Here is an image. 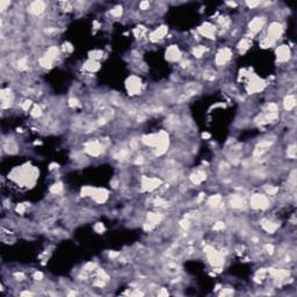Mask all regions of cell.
Instances as JSON below:
<instances>
[{
  "label": "cell",
  "mask_w": 297,
  "mask_h": 297,
  "mask_svg": "<svg viewBox=\"0 0 297 297\" xmlns=\"http://www.w3.org/2000/svg\"><path fill=\"white\" fill-rule=\"evenodd\" d=\"M275 42L276 41H274V40H272L270 37H265L263 40L261 41V48H270V47H273L274 44H275Z\"/></svg>",
  "instance_id": "83f0119b"
},
{
  "label": "cell",
  "mask_w": 297,
  "mask_h": 297,
  "mask_svg": "<svg viewBox=\"0 0 297 297\" xmlns=\"http://www.w3.org/2000/svg\"><path fill=\"white\" fill-rule=\"evenodd\" d=\"M167 31H168V29H167L166 26H160L159 28H157L154 31H152L151 33V35H150V41L157 42V41H159V40H161V38H164V37L166 36Z\"/></svg>",
  "instance_id": "9a60e30c"
},
{
  "label": "cell",
  "mask_w": 297,
  "mask_h": 297,
  "mask_svg": "<svg viewBox=\"0 0 297 297\" xmlns=\"http://www.w3.org/2000/svg\"><path fill=\"white\" fill-rule=\"evenodd\" d=\"M198 31L201 33V35L202 36H205V37H208V38H215V31H216V28L215 26H212L211 24H204L203 26H201L200 28H198Z\"/></svg>",
  "instance_id": "7c38bea8"
},
{
  "label": "cell",
  "mask_w": 297,
  "mask_h": 297,
  "mask_svg": "<svg viewBox=\"0 0 297 297\" xmlns=\"http://www.w3.org/2000/svg\"><path fill=\"white\" fill-rule=\"evenodd\" d=\"M94 190H95V188H92V187H84L81 189V195L82 196H92Z\"/></svg>",
  "instance_id": "e575fe53"
},
{
  "label": "cell",
  "mask_w": 297,
  "mask_h": 297,
  "mask_svg": "<svg viewBox=\"0 0 297 297\" xmlns=\"http://www.w3.org/2000/svg\"><path fill=\"white\" fill-rule=\"evenodd\" d=\"M265 87V81L261 80L260 78H258L256 76H252L250 79V81L247 84V91L250 93H256L260 92Z\"/></svg>",
  "instance_id": "8992f818"
},
{
  "label": "cell",
  "mask_w": 297,
  "mask_h": 297,
  "mask_svg": "<svg viewBox=\"0 0 297 297\" xmlns=\"http://www.w3.org/2000/svg\"><path fill=\"white\" fill-rule=\"evenodd\" d=\"M16 64H18L19 70H26L27 66H28V62H27V59L26 58H21V59H19Z\"/></svg>",
  "instance_id": "8d00e7d4"
},
{
  "label": "cell",
  "mask_w": 297,
  "mask_h": 297,
  "mask_svg": "<svg viewBox=\"0 0 297 297\" xmlns=\"http://www.w3.org/2000/svg\"><path fill=\"white\" fill-rule=\"evenodd\" d=\"M287 154H288V157L291 158V159H295V158H296V145H295V144H292V145H290L289 147H288Z\"/></svg>",
  "instance_id": "d6a6232c"
},
{
  "label": "cell",
  "mask_w": 297,
  "mask_h": 297,
  "mask_svg": "<svg viewBox=\"0 0 297 297\" xmlns=\"http://www.w3.org/2000/svg\"><path fill=\"white\" fill-rule=\"evenodd\" d=\"M283 33V26L279 22H273L268 28V37H270L272 40L276 41L282 36Z\"/></svg>",
  "instance_id": "9c48e42d"
},
{
  "label": "cell",
  "mask_w": 297,
  "mask_h": 297,
  "mask_svg": "<svg viewBox=\"0 0 297 297\" xmlns=\"http://www.w3.org/2000/svg\"><path fill=\"white\" fill-rule=\"evenodd\" d=\"M266 22V19L262 18V16H258V18H254L248 24V29L254 35V34H258L260 30L262 29L263 24Z\"/></svg>",
  "instance_id": "30bf717a"
},
{
  "label": "cell",
  "mask_w": 297,
  "mask_h": 297,
  "mask_svg": "<svg viewBox=\"0 0 297 297\" xmlns=\"http://www.w3.org/2000/svg\"><path fill=\"white\" fill-rule=\"evenodd\" d=\"M231 56H232V53H231V50L229 48H223V49H221L217 53V55H216V58H215L216 65H218V66L225 65L231 59Z\"/></svg>",
  "instance_id": "5b68a950"
},
{
  "label": "cell",
  "mask_w": 297,
  "mask_h": 297,
  "mask_svg": "<svg viewBox=\"0 0 297 297\" xmlns=\"http://www.w3.org/2000/svg\"><path fill=\"white\" fill-rule=\"evenodd\" d=\"M204 252L208 256L209 262L214 266V267H221L223 265V258L222 255L217 252V251L212 247V246H207L204 247Z\"/></svg>",
  "instance_id": "6da1fadb"
},
{
  "label": "cell",
  "mask_w": 297,
  "mask_h": 297,
  "mask_svg": "<svg viewBox=\"0 0 297 297\" xmlns=\"http://www.w3.org/2000/svg\"><path fill=\"white\" fill-rule=\"evenodd\" d=\"M190 180L193 181V183L198 185V183H201L202 181L205 180V173H204L203 171L197 169V171H195L194 173H192V175H190Z\"/></svg>",
  "instance_id": "ffe728a7"
},
{
  "label": "cell",
  "mask_w": 297,
  "mask_h": 297,
  "mask_svg": "<svg viewBox=\"0 0 297 297\" xmlns=\"http://www.w3.org/2000/svg\"><path fill=\"white\" fill-rule=\"evenodd\" d=\"M41 115H42V108L38 105H35L34 108H33V110H31V116L37 118V117H40Z\"/></svg>",
  "instance_id": "836d02e7"
},
{
  "label": "cell",
  "mask_w": 297,
  "mask_h": 297,
  "mask_svg": "<svg viewBox=\"0 0 297 297\" xmlns=\"http://www.w3.org/2000/svg\"><path fill=\"white\" fill-rule=\"evenodd\" d=\"M161 219H163V216L160 215V214H157V212H150V214H147V222L153 224V225L159 224L161 222Z\"/></svg>",
  "instance_id": "603a6c76"
},
{
  "label": "cell",
  "mask_w": 297,
  "mask_h": 297,
  "mask_svg": "<svg viewBox=\"0 0 297 297\" xmlns=\"http://www.w3.org/2000/svg\"><path fill=\"white\" fill-rule=\"evenodd\" d=\"M188 64H189V62H188V60H183V62L181 63V66H182V67H187V66H188Z\"/></svg>",
  "instance_id": "680465c9"
},
{
  "label": "cell",
  "mask_w": 297,
  "mask_h": 297,
  "mask_svg": "<svg viewBox=\"0 0 297 297\" xmlns=\"http://www.w3.org/2000/svg\"><path fill=\"white\" fill-rule=\"evenodd\" d=\"M265 251L267 252L268 254H273V253H274V246H273V245H270V244L265 245Z\"/></svg>",
  "instance_id": "ee69618b"
},
{
  "label": "cell",
  "mask_w": 297,
  "mask_h": 297,
  "mask_svg": "<svg viewBox=\"0 0 297 297\" xmlns=\"http://www.w3.org/2000/svg\"><path fill=\"white\" fill-rule=\"evenodd\" d=\"M34 279H35L36 281H41V280L43 279V274L40 273V272H36V273L34 274Z\"/></svg>",
  "instance_id": "db71d44e"
},
{
  "label": "cell",
  "mask_w": 297,
  "mask_h": 297,
  "mask_svg": "<svg viewBox=\"0 0 297 297\" xmlns=\"http://www.w3.org/2000/svg\"><path fill=\"white\" fill-rule=\"evenodd\" d=\"M265 190H266V193H267L268 195H275L276 193L279 192V189H277L276 187H274V186L266 187V188H265Z\"/></svg>",
  "instance_id": "ab89813d"
},
{
  "label": "cell",
  "mask_w": 297,
  "mask_h": 297,
  "mask_svg": "<svg viewBox=\"0 0 297 297\" xmlns=\"http://www.w3.org/2000/svg\"><path fill=\"white\" fill-rule=\"evenodd\" d=\"M30 105H31V101H30V100H26L24 103H22V109H24V110H28Z\"/></svg>",
  "instance_id": "bcb514c9"
},
{
  "label": "cell",
  "mask_w": 297,
  "mask_h": 297,
  "mask_svg": "<svg viewBox=\"0 0 297 297\" xmlns=\"http://www.w3.org/2000/svg\"><path fill=\"white\" fill-rule=\"evenodd\" d=\"M261 226L266 232L274 233L276 230H277L279 225H277L276 223H274V222L269 221V219H263V221H261Z\"/></svg>",
  "instance_id": "ac0fdd59"
},
{
  "label": "cell",
  "mask_w": 297,
  "mask_h": 297,
  "mask_svg": "<svg viewBox=\"0 0 297 297\" xmlns=\"http://www.w3.org/2000/svg\"><path fill=\"white\" fill-rule=\"evenodd\" d=\"M251 45H252V43H251V41L248 40V38H243V40L238 43L239 51H240L241 53H244L246 50H248V49H250Z\"/></svg>",
  "instance_id": "d4e9b609"
},
{
  "label": "cell",
  "mask_w": 297,
  "mask_h": 297,
  "mask_svg": "<svg viewBox=\"0 0 297 297\" xmlns=\"http://www.w3.org/2000/svg\"><path fill=\"white\" fill-rule=\"evenodd\" d=\"M140 79L136 76H131L128 78V80L125 82V87L128 89V92L130 95H135L138 94L140 92Z\"/></svg>",
  "instance_id": "277c9868"
},
{
  "label": "cell",
  "mask_w": 297,
  "mask_h": 297,
  "mask_svg": "<svg viewBox=\"0 0 297 297\" xmlns=\"http://www.w3.org/2000/svg\"><path fill=\"white\" fill-rule=\"evenodd\" d=\"M161 181L157 179V178H147V176H143L142 178V188L143 190L146 192H151L153 189H156L160 186Z\"/></svg>",
  "instance_id": "52a82bcc"
},
{
  "label": "cell",
  "mask_w": 297,
  "mask_h": 297,
  "mask_svg": "<svg viewBox=\"0 0 297 297\" xmlns=\"http://www.w3.org/2000/svg\"><path fill=\"white\" fill-rule=\"evenodd\" d=\"M134 33H135V35H136V37L137 38H142L143 36H144V34L146 33V29L144 28V27H137L136 29L134 30Z\"/></svg>",
  "instance_id": "d590c367"
},
{
  "label": "cell",
  "mask_w": 297,
  "mask_h": 297,
  "mask_svg": "<svg viewBox=\"0 0 297 297\" xmlns=\"http://www.w3.org/2000/svg\"><path fill=\"white\" fill-rule=\"evenodd\" d=\"M63 50L66 51V53H72L73 51V47L71 45L70 43H64L63 44Z\"/></svg>",
  "instance_id": "7bdbcfd3"
},
{
  "label": "cell",
  "mask_w": 297,
  "mask_h": 297,
  "mask_svg": "<svg viewBox=\"0 0 297 297\" xmlns=\"http://www.w3.org/2000/svg\"><path fill=\"white\" fill-rule=\"evenodd\" d=\"M128 154H129L128 150H127V149H123V150H121L117 154H115V158H116V159H121V160H123V159H125V158L128 157Z\"/></svg>",
  "instance_id": "74e56055"
},
{
  "label": "cell",
  "mask_w": 297,
  "mask_h": 297,
  "mask_svg": "<svg viewBox=\"0 0 297 297\" xmlns=\"http://www.w3.org/2000/svg\"><path fill=\"white\" fill-rule=\"evenodd\" d=\"M59 55V50L57 47H51L48 49V51L45 53V55L44 56H47L48 58L53 59V60H55V59L57 58V56Z\"/></svg>",
  "instance_id": "484cf974"
},
{
  "label": "cell",
  "mask_w": 297,
  "mask_h": 297,
  "mask_svg": "<svg viewBox=\"0 0 297 297\" xmlns=\"http://www.w3.org/2000/svg\"><path fill=\"white\" fill-rule=\"evenodd\" d=\"M143 143L150 147H156L158 144V134H151L143 136Z\"/></svg>",
  "instance_id": "e0dca14e"
},
{
  "label": "cell",
  "mask_w": 297,
  "mask_h": 297,
  "mask_svg": "<svg viewBox=\"0 0 297 297\" xmlns=\"http://www.w3.org/2000/svg\"><path fill=\"white\" fill-rule=\"evenodd\" d=\"M224 227H225V224H224L223 222H217L215 225L212 226V229H214L215 231H221V230H223Z\"/></svg>",
  "instance_id": "b9f144b4"
},
{
  "label": "cell",
  "mask_w": 297,
  "mask_h": 297,
  "mask_svg": "<svg viewBox=\"0 0 297 297\" xmlns=\"http://www.w3.org/2000/svg\"><path fill=\"white\" fill-rule=\"evenodd\" d=\"M38 63H40V65H41L42 67H44V69H50L53 64V60L50 58H48L47 56H42L41 58H40V60H38Z\"/></svg>",
  "instance_id": "4316f807"
},
{
  "label": "cell",
  "mask_w": 297,
  "mask_h": 297,
  "mask_svg": "<svg viewBox=\"0 0 297 297\" xmlns=\"http://www.w3.org/2000/svg\"><path fill=\"white\" fill-rule=\"evenodd\" d=\"M246 4H247V6L251 7V8H254V7L258 6L260 2H259V1H247Z\"/></svg>",
  "instance_id": "816d5d0a"
},
{
  "label": "cell",
  "mask_w": 297,
  "mask_h": 297,
  "mask_svg": "<svg viewBox=\"0 0 297 297\" xmlns=\"http://www.w3.org/2000/svg\"><path fill=\"white\" fill-rule=\"evenodd\" d=\"M110 13H111V15H113L114 18H120V16L122 15V13H123L122 6H115L110 11Z\"/></svg>",
  "instance_id": "1f68e13d"
},
{
  "label": "cell",
  "mask_w": 297,
  "mask_h": 297,
  "mask_svg": "<svg viewBox=\"0 0 297 297\" xmlns=\"http://www.w3.org/2000/svg\"><path fill=\"white\" fill-rule=\"evenodd\" d=\"M7 6H9V1H0V7H1V11H5Z\"/></svg>",
  "instance_id": "f907efd6"
},
{
  "label": "cell",
  "mask_w": 297,
  "mask_h": 297,
  "mask_svg": "<svg viewBox=\"0 0 297 297\" xmlns=\"http://www.w3.org/2000/svg\"><path fill=\"white\" fill-rule=\"evenodd\" d=\"M202 137H203V138H209V137H210V135H209V134H207V132H205V134L202 135Z\"/></svg>",
  "instance_id": "6125c7cd"
},
{
  "label": "cell",
  "mask_w": 297,
  "mask_h": 297,
  "mask_svg": "<svg viewBox=\"0 0 297 297\" xmlns=\"http://www.w3.org/2000/svg\"><path fill=\"white\" fill-rule=\"evenodd\" d=\"M167 295H168V292H167L166 289H164V288H161V290L158 292V296H167Z\"/></svg>",
  "instance_id": "11a10c76"
},
{
  "label": "cell",
  "mask_w": 297,
  "mask_h": 297,
  "mask_svg": "<svg viewBox=\"0 0 297 297\" xmlns=\"http://www.w3.org/2000/svg\"><path fill=\"white\" fill-rule=\"evenodd\" d=\"M283 106H284L285 110H291L295 108L296 106V98L294 95H288L284 98V101H283Z\"/></svg>",
  "instance_id": "44dd1931"
},
{
  "label": "cell",
  "mask_w": 297,
  "mask_h": 297,
  "mask_svg": "<svg viewBox=\"0 0 297 297\" xmlns=\"http://www.w3.org/2000/svg\"><path fill=\"white\" fill-rule=\"evenodd\" d=\"M203 77H204V79H205V80H214L216 76H215V72H214V71L208 70V71H205V72H204Z\"/></svg>",
  "instance_id": "f35d334b"
},
{
  "label": "cell",
  "mask_w": 297,
  "mask_h": 297,
  "mask_svg": "<svg viewBox=\"0 0 297 297\" xmlns=\"http://www.w3.org/2000/svg\"><path fill=\"white\" fill-rule=\"evenodd\" d=\"M85 151L92 157H98L103 151V146L101 145L98 140H94V142H89L85 145Z\"/></svg>",
  "instance_id": "ba28073f"
},
{
  "label": "cell",
  "mask_w": 297,
  "mask_h": 297,
  "mask_svg": "<svg viewBox=\"0 0 297 297\" xmlns=\"http://www.w3.org/2000/svg\"><path fill=\"white\" fill-rule=\"evenodd\" d=\"M250 205L253 209H266L269 205V201L266 195L262 194H254L252 195V197L250 200Z\"/></svg>",
  "instance_id": "7a4b0ae2"
},
{
  "label": "cell",
  "mask_w": 297,
  "mask_h": 297,
  "mask_svg": "<svg viewBox=\"0 0 297 297\" xmlns=\"http://www.w3.org/2000/svg\"><path fill=\"white\" fill-rule=\"evenodd\" d=\"M227 5H230V6H232V7L237 6V4H236V2H227Z\"/></svg>",
  "instance_id": "94428289"
},
{
  "label": "cell",
  "mask_w": 297,
  "mask_h": 297,
  "mask_svg": "<svg viewBox=\"0 0 297 297\" xmlns=\"http://www.w3.org/2000/svg\"><path fill=\"white\" fill-rule=\"evenodd\" d=\"M244 204H245L244 198L241 197L240 195H233V196L230 197V205H231L232 208H234V209L241 208Z\"/></svg>",
  "instance_id": "d6986e66"
},
{
  "label": "cell",
  "mask_w": 297,
  "mask_h": 297,
  "mask_svg": "<svg viewBox=\"0 0 297 297\" xmlns=\"http://www.w3.org/2000/svg\"><path fill=\"white\" fill-rule=\"evenodd\" d=\"M180 225L183 227V229H188L190 224H189V221H188V219H183V221L180 222Z\"/></svg>",
  "instance_id": "681fc988"
},
{
  "label": "cell",
  "mask_w": 297,
  "mask_h": 297,
  "mask_svg": "<svg viewBox=\"0 0 297 297\" xmlns=\"http://www.w3.org/2000/svg\"><path fill=\"white\" fill-rule=\"evenodd\" d=\"M84 69H85L86 71H88V72H96V71L100 69V64H99V62H96V60L89 59L88 62H86V63L84 64Z\"/></svg>",
  "instance_id": "7402d4cb"
},
{
  "label": "cell",
  "mask_w": 297,
  "mask_h": 297,
  "mask_svg": "<svg viewBox=\"0 0 297 297\" xmlns=\"http://www.w3.org/2000/svg\"><path fill=\"white\" fill-rule=\"evenodd\" d=\"M276 57L279 62H287L290 58V49L288 45H280L276 49Z\"/></svg>",
  "instance_id": "4fadbf2b"
},
{
  "label": "cell",
  "mask_w": 297,
  "mask_h": 297,
  "mask_svg": "<svg viewBox=\"0 0 297 297\" xmlns=\"http://www.w3.org/2000/svg\"><path fill=\"white\" fill-rule=\"evenodd\" d=\"M24 210H26V208H24V204H18V207H16V211H18L19 214H24Z\"/></svg>",
  "instance_id": "f5cc1de1"
},
{
  "label": "cell",
  "mask_w": 297,
  "mask_h": 297,
  "mask_svg": "<svg viewBox=\"0 0 297 297\" xmlns=\"http://www.w3.org/2000/svg\"><path fill=\"white\" fill-rule=\"evenodd\" d=\"M208 204H209L210 207H214V208H217V207H219L222 204V197L221 195H212V196H210L209 200H208Z\"/></svg>",
  "instance_id": "cb8c5ba5"
},
{
  "label": "cell",
  "mask_w": 297,
  "mask_h": 297,
  "mask_svg": "<svg viewBox=\"0 0 297 297\" xmlns=\"http://www.w3.org/2000/svg\"><path fill=\"white\" fill-rule=\"evenodd\" d=\"M102 56H103V53L100 51V50H94V51L89 53V58L92 60H96V62H98V59L102 58Z\"/></svg>",
  "instance_id": "f546056e"
},
{
  "label": "cell",
  "mask_w": 297,
  "mask_h": 297,
  "mask_svg": "<svg viewBox=\"0 0 297 297\" xmlns=\"http://www.w3.org/2000/svg\"><path fill=\"white\" fill-rule=\"evenodd\" d=\"M231 294H232V290H226V289H225L224 291L222 290V292H221L222 296H226V295H231Z\"/></svg>",
  "instance_id": "6f0895ef"
},
{
  "label": "cell",
  "mask_w": 297,
  "mask_h": 297,
  "mask_svg": "<svg viewBox=\"0 0 297 297\" xmlns=\"http://www.w3.org/2000/svg\"><path fill=\"white\" fill-rule=\"evenodd\" d=\"M44 9H45V2L43 1H34L28 7V12L34 15H40L41 13L44 12Z\"/></svg>",
  "instance_id": "5bb4252c"
},
{
  "label": "cell",
  "mask_w": 297,
  "mask_h": 297,
  "mask_svg": "<svg viewBox=\"0 0 297 297\" xmlns=\"http://www.w3.org/2000/svg\"><path fill=\"white\" fill-rule=\"evenodd\" d=\"M166 59L168 62H179L181 59V53L176 45H171L166 50Z\"/></svg>",
  "instance_id": "8fae6325"
},
{
  "label": "cell",
  "mask_w": 297,
  "mask_h": 297,
  "mask_svg": "<svg viewBox=\"0 0 297 297\" xmlns=\"http://www.w3.org/2000/svg\"><path fill=\"white\" fill-rule=\"evenodd\" d=\"M168 143H169V139H168V135H167V132L164 131V130L163 131H160V132L158 134V144H157V146L154 147L156 154H157V156H160V154H163V153H165V152L167 151Z\"/></svg>",
  "instance_id": "3957f363"
},
{
  "label": "cell",
  "mask_w": 297,
  "mask_h": 297,
  "mask_svg": "<svg viewBox=\"0 0 297 297\" xmlns=\"http://www.w3.org/2000/svg\"><path fill=\"white\" fill-rule=\"evenodd\" d=\"M15 277H16V280L21 281V280L24 279V275L22 273H16V274H15Z\"/></svg>",
  "instance_id": "9f6ffc18"
},
{
  "label": "cell",
  "mask_w": 297,
  "mask_h": 297,
  "mask_svg": "<svg viewBox=\"0 0 297 297\" xmlns=\"http://www.w3.org/2000/svg\"><path fill=\"white\" fill-rule=\"evenodd\" d=\"M63 190V183L62 182H57V183H53L51 188H50V192L53 194H59V193Z\"/></svg>",
  "instance_id": "4dcf8cb0"
},
{
  "label": "cell",
  "mask_w": 297,
  "mask_h": 297,
  "mask_svg": "<svg viewBox=\"0 0 297 297\" xmlns=\"http://www.w3.org/2000/svg\"><path fill=\"white\" fill-rule=\"evenodd\" d=\"M69 105H70L71 107H78L80 103H79V101H78L77 99H70V101H69Z\"/></svg>",
  "instance_id": "7dc6e473"
},
{
  "label": "cell",
  "mask_w": 297,
  "mask_h": 297,
  "mask_svg": "<svg viewBox=\"0 0 297 297\" xmlns=\"http://www.w3.org/2000/svg\"><path fill=\"white\" fill-rule=\"evenodd\" d=\"M92 197L96 203H105L106 200L108 198V192L103 188H95Z\"/></svg>",
  "instance_id": "2e32d148"
},
{
  "label": "cell",
  "mask_w": 297,
  "mask_h": 297,
  "mask_svg": "<svg viewBox=\"0 0 297 297\" xmlns=\"http://www.w3.org/2000/svg\"><path fill=\"white\" fill-rule=\"evenodd\" d=\"M94 230H95L98 233H102L103 231H105V226H103V224H102V223L98 222V223L94 225Z\"/></svg>",
  "instance_id": "60d3db41"
},
{
  "label": "cell",
  "mask_w": 297,
  "mask_h": 297,
  "mask_svg": "<svg viewBox=\"0 0 297 297\" xmlns=\"http://www.w3.org/2000/svg\"><path fill=\"white\" fill-rule=\"evenodd\" d=\"M95 267H96V265H95V263H93V262H89V263H87V265L85 266V270H93Z\"/></svg>",
  "instance_id": "c3c4849f"
},
{
  "label": "cell",
  "mask_w": 297,
  "mask_h": 297,
  "mask_svg": "<svg viewBox=\"0 0 297 297\" xmlns=\"http://www.w3.org/2000/svg\"><path fill=\"white\" fill-rule=\"evenodd\" d=\"M204 53H205V48L202 47V45H200V47H195V48H194V50H193L194 56H195V57H197V58L202 57V56L204 55Z\"/></svg>",
  "instance_id": "f1b7e54d"
},
{
  "label": "cell",
  "mask_w": 297,
  "mask_h": 297,
  "mask_svg": "<svg viewBox=\"0 0 297 297\" xmlns=\"http://www.w3.org/2000/svg\"><path fill=\"white\" fill-rule=\"evenodd\" d=\"M139 7L140 9H143V11H146V9H149V7H150V4H149V1H142L139 4Z\"/></svg>",
  "instance_id": "f6af8a7d"
},
{
  "label": "cell",
  "mask_w": 297,
  "mask_h": 297,
  "mask_svg": "<svg viewBox=\"0 0 297 297\" xmlns=\"http://www.w3.org/2000/svg\"><path fill=\"white\" fill-rule=\"evenodd\" d=\"M117 255H118V253H115V252H113V253H110V254H109V256H110V258H115V256H117Z\"/></svg>",
  "instance_id": "91938a15"
}]
</instances>
